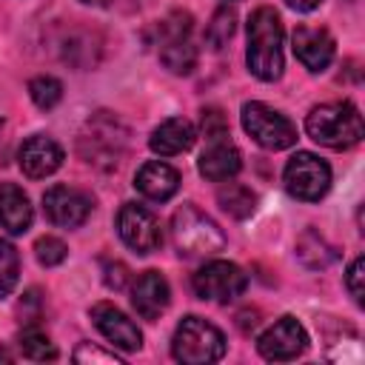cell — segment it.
Segmentation results:
<instances>
[{"instance_id": "9", "label": "cell", "mask_w": 365, "mask_h": 365, "mask_svg": "<svg viewBox=\"0 0 365 365\" xmlns=\"http://www.w3.org/2000/svg\"><path fill=\"white\" fill-rule=\"evenodd\" d=\"M194 294L200 299H208V302H231L237 299L245 288H248V274L234 265V262H225V259H211L205 262L194 279Z\"/></svg>"}, {"instance_id": "29", "label": "cell", "mask_w": 365, "mask_h": 365, "mask_svg": "<svg viewBox=\"0 0 365 365\" xmlns=\"http://www.w3.org/2000/svg\"><path fill=\"white\" fill-rule=\"evenodd\" d=\"M74 362H103V365H117L120 359L114 354H106L100 348H94L91 342H83L77 351H74Z\"/></svg>"}, {"instance_id": "15", "label": "cell", "mask_w": 365, "mask_h": 365, "mask_svg": "<svg viewBox=\"0 0 365 365\" xmlns=\"http://www.w3.org/2000/svg\"><path fill=\"white\" fill-rule=\"evenodd\" d=\"M17 160H20V171L29 180H43L63 165V148L57 140H51L46 134H31L20 145Z\"/></svg>"}, {"instance_id": "5", "label": "cell", "mask_w": 365, "mask_h": 365, "mask_svg": "<svg viewBox=\"0 0 365 365\" xmlns=\"http://www.w3.org/2000/svg\"><path fill=\"white\" fill-rule=\"evenodd\" d=\"M225 336L217 325L205 322L202 317H185L171 339V356L182 365H208L222 359Z\"/></svg>"}, {"instance_id": "13", "label": "cell", "mask_w": 365, "mask_h": 365, "mask_svg": "<svg viewBox=\"0 0 365 365\" xmlns=\"http://www.w3.org/2000/svg\"><path fill=\"white\" fill-rule=\"evenodd\" d=\"M91 322H94V328L114 345V348H120V351H137L140 345H143V334H140V328L117 308V305H111V302H97V305H91Z\"/></svg>"}, {"instance_id": "24", "label": "cell", "mask_w": 365, "mask_h": 365, "mask_svg": "<svg viewBox=\"0 0 365 365\" xmlns=\"http://www.w3.org/2000/svg\"><path fill=\"white\" fill-rule=\"evenodd\" d=\"M29 97H31V103L37 108L48 111L63 100V83L57 77H51V74H40V77H34L29 83Z\"/></svg>"}, {"instance_id": "7", "label": "cell", "mask_w": 365, "mask_h": 365, "mask_svg": "<svg viewBox=\"0 0 365 365\" xmlns=\"http://www.w3.org/2000/svg\"><path fill=\"white\" fill-rule=\"evenodd\" d=\"M242 128L251 134V140L268 151H282L297 143V125L277 108L251 100L242 106Z\"/></svg>"}, {"instance_id": "10", "label": "cell", "mask_w": 365, "mask_h": 365, "mask_svg": "<svg viewBox=\"0 0 365 365\" xmlns=\"http://www.w3.org/2000/svg\"><path fill=\"white\" fill-rule=\"evenodd\" d=\"M117 234L137 254H151L163 245L160 220L145 205H137V202H125L117 211Z\"/></svg>"}, {"instance_id": "23", "label": "cell", "mask_w": 365, "mask_h": 365, "mask_svg": "<svg viewBox=\"0 0 365 365\" xmlns=\"http://www.w3.org/2000/svg\"><path fill=\"white\" fill-rule=\"evenodd\" d=\"M20 354L26 356V359H34V362H51V359H57V348L51 345V339L40 331V328H26L23 334H20Z\"/></svg>"}, {"instance_id": "19", "label": "cell", "mask_w": 365, "mask_h": 365, "mask_svg": "<svg viewBox=\"0 0 365 365\" xmlns=\"http://www.w3.org/2000/svg\"><path fill=\"white\" fill-rule=\"evenodd\" d=\"M194 137H197V131H194L191 120H185V117H168V120H163L151 131L148 145L160 157H174V154L188 151L194 145Z\"/></svg>"}, {"instance_id": "6", "label": "cell", "mask_w": 365, "mask_h": 365, "mask_svg": "<svg viewBox=\"0 0 365 365\" xmlns=\"http://www.w3.org/2000/svg\"><path fill=\"white\" fill-rule=\"evenodd\" d=\"M194 23L185 11H171L160 23V63L171 74H191L197 66V46H194Z\"/></svg>"}, {"instance_id": "16", "label": "cell", "mask_w": 365, "mask_h": 365, "mask_svg": "<svg viewBox=\"0 0 365 365\" xmlns=\"http://www.w3.org/2000/svg\"><path fill=\"white\" fill-rule=\"evenodd\" d=\"M168 302H171V288L160 271H145L137 277V282L131 288V305L143 319H148V322L160 319V314L168 308Z\"/></svg>"}, {"instance_id": "32", "label": "cell", "mask_w": 365, "mask_h": 365, "mask_svg": "<svg viewBox=\"0 0 365 365\" xmlns=\"http://www.w3.org/2000/svg\"><path fill=\"white\" fill-rule=\"evenodd\" d=\"M83 3H88V6H108L111 0H83Z\"/></svg>"}, {"instance_id": "20", "label": "cell", "mask_w": 365, "mask_h": 365, "mask_svg": "<svg viewBox=\"0 0 365 365\" xmlns=\"http://www.w3.org/2000/svg\"><path fill=\"white\" fill-rule=\"evenodd\" d=\"M31 217L34 211L23 188L14 182H3L0 185V228H6L9 234H26L31 228Z\"/></svg>"}, {"instance_id": "4", "label": "cell", "mask_w": 365, "mask_h": 365, "mask_svg": "<svg viewBox=\"0 0 365 365\" xmlns=\"http://www.w3.org/2000/svg\"><path fill=\"white\" fill-rule=\"evenodd\" d=\"M125 143H128V128L108 111L94 114L77 140L80 157L88 165L103 168V171H111L120 165V160L125 154Z\"/></svg>"}, {"instance_id": "17", "label": "cell", "mask_w": 365, "mask_h": 365, "mask_svg": "<svg viewBox=\"0 0 365 365\" xmlns=\"http://www.w3.org/2000/svg\"><path fill=\"white\" fill-rule=\"evenodd\" d=\"M200 174L211 182H225L231 177L240 174L242 168V157L237 151V145L228 140V137H214L208 140L205 151L200 154V163H197Z\"/></svg>"}, {"instance_id": "25", "label": "cell", "mask_w": 365, "mask_h": 365, "mask_svg": "<svg viewBox=\"0 0 365 365\" xmlns=\"http://www.w3.org/2000/svg\"><path fill=\"white\" fill-rule=\"evenodd\" d=\"M20 277V257L17 248L6 240H0V297H9Z\"/></svg>"}, {"instance_id": "18", "label": "cell", "mask_w": 365, "mask_h": 365, "mask_svg": "<svg viewBox=\"0 0 365 365\" xmlns=\"http://www.w3.org/2000/svg\"><path fill=\"white\" fill-rule=\"evenodd\" d=\"M134 188L151 202H165L180 188V171L163 160H148L140 165V171L134 177Z\"/></svg>"}, {"instance_id": "26", "label": "cell", "mask_w": 365, "mask_h": 365, "mask_svg": "<svg viewBox=\"0 0 365 365\" xmlns=\"http://www.w3.org/2000/svg\"><path fill=\"white\" fill-rule=\"evenodd\" d=\"M34 254H37V262H40V265L51 268V265H60V262L68 257V248H66V242L57 240V237H40V240L34 242Z\"/></svg>"}, {"instance_id": "3", "label": "cell", "mask_w": 365, "mask_h": 365, "mask_svg": "<svg viewBox=\"0 0 365 365\" xmlns=\"http://www.w3.org/2000/svg\"><path fill=\"white\" fill-rule=\"evenodd\" d=\"M171 240H174L177 254L188 259H205L225 248V234L220 231V225L191 202L174 211Z\"/></svg>"}, {"instance_id": "30", "label": "cell", "mask_w": 365, "mask_h": 365, "mask_svg": "<svg viewBox=\"0 0 365 365\" xmlns=\"http://www.w3.org/2000/svg\"><path fill=\"white\" fill-rule=\"evenodd\" d=\"M106 285L120 291L125 285V265L123 262H114V265H106Z\"/></svg>"}, {"instance_id": "31", "label": "cell", "mask_w": 365, "mask_h": 365, "mask_svg": "<svg viewBox=\"0 0 365 365\" xmlns=\"http://www.w3.org/2000/svg\"><path fill=\"white\" fill-rule=\"evenodd\" d=\"M319 3H322V0H288V6L297 9V11H314Z\"/></svg>"}, {"instance_id": "33", "label": "cell", "mask_w": 365, "mask_h": 365, "mask_svg": "<svg viewBox=\"0 0 365 365\" xmlns=\"http://www.w3.org/2000/svg\"><path fill=\"white\" fill-rule=\"evenodd\" d=\"M225 3H228V0H225Z\"/></svg>"}, {"instance_id": "14", "label": "cell", "mask_w": 365, "mask_h": 365, "mask_svg": "<svg viewBox=\"0 0 365 365\" xmlns=\"http://www.w3.org/2000/svg\"><path fill=\"white\" fill-rule=\"evenodd\" d=\"M291 46L297 60L308 71H325L334 60V37L322 26H297L291 34Z\"/></svg>"}, {"instance_id": "12", "label": "cell", "mask_w": 365, "mask_h": 365, "mask_svg": "<svg viewBox=\"0 0 365 365\" xmlns=\"http://www.w3.org/2000/svg\"><path fill=\"white\" fill-rule=\"evenodd\" d=\"M91 208H94L91 197L83 188H74V185H51L43 194V211H46L48 222L60 225V228L83 225L88 220Z\"/></svg>"}, {"instance_id": "22", "label": "cell", "mask_w": 365, "mask_h": 365, "mask_svg": "<svg viewBox=\"0 0 365 365\" xmlns=\"http://www.w3.org/2000/svg\"><path fill=\"white\" fill-rule=\"evenodd\" d=\"M234 29H237V14H234V9L225 3V6H220V9L214 11V17H211V23H208V29H205V43L220 51V48L234 37Z\"/></svg>"}, {"instance_id": "21", "label": "cell", "mask_w": 365, "mask_h": 365, "mask_svg": "<svg viewBox=\"0 0 365 365\" xmlns=\"http://www.w3.org/2000/svg\"><path fill=\"white\" fill-rule=\"evenodd\" d=\"M217 202L234 220H245V217H251L257 211V194L242 182H225L217 191Z\"/></svg>"}, {"instance_id": "8", "label": "cell", "mask_w": 365, "mask_h": 365, "mask_svg": "<svg viewBox=\"0 0 365 365\" xmlns=\"http://www.w3.org/2000/svg\"><path fill=\"white\" fill-rule=\"evenodd\" d=\"M285 191L302 202H319L331 188V165L311 151H297L282 171Z\"/></svg>"}, {"instance_id": "1", "label": "cell", "mask_w": 365, "mask_h": 365, "mask_svg": "<svg viewBox=\"0 0 365 365\" xmlns=\"http://www.w3.org/2000/svg\"><path fill=\"white\" fill-rule=\"evenodd\" d=\"M245 63L248 71L262 83H274L282 77V20L271 6H259L248 17Z\"/></svg>"}, {"instance_id": "2", "label": "cell", "mask_w": 365, "mask_h": 365, "mask_svg": "<svg viewBox=\"0 0 365 365\" xmlns=\"http://www.w3.org/2000/svg\"><path fill=\"white\" fill-rule=\"evenodd\" d=\"M305 131L314 143L331 148V151H345L354 148L362 134V114L354 103L342 100V103H322L317 108H311V114L305 117Z\"/></svg>"}, {"instance_id": "27", "label": "cell", "mask_w": 365, "mask_h": 365, "mask_svg": "<svg viewBox=\"0 0 365 365\" xmlns=\"http://www.w3.org/2000/svg\"><path fill=\"white\" fill-rule=\"evenodd\" d=\"M362 277H365V259L356 257L351 262L348 274H345V285H348V291H351V297H354L356 305H362Z\"/></svg>"}, {"instance_id": "28", "label": "cell", "mask_w": 365, "mask_h": 365, "mask_svg": "<svg viewBox=\"0 0 365 365\" xmlns=\"http://www.w3.org/2000/svg\"><path fill=\"white\" fill-rule=\"evenodd\" d=\"M202 134H205V140H214V137H228L225 117H222L217 108L202 111Z\"/></svg>"}, {"instance_id": "11", "label": "cell", "mask_w": 365, "mask_h": 365, "mask_svg": "<svg viewBox=\"0 0 365 365\" xmlns=\"http://www.w3.org/2000/svg\"><path fill=\"white\" fill-rule=\"evenodd\" d=\"M308 348V334L302 328L299 319L294 317H279L268 331L259 334L257 339V351L262 359L268 362H288L297 359L302 351Z\"/></svg>"}]
</instances>
